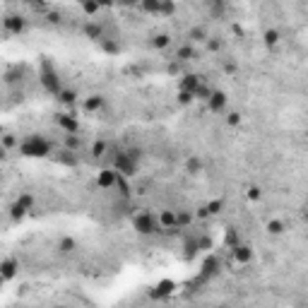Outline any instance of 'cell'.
Segmentation results:
<instances>
[{"label": "cell", "mask_w": 308, "mask_h": 308, "mask_svg": "<svg viewBox=\"0 0 308 308\" xmlns=\"http://www.w3.org/2000/svg\"><path fill=\"white\" fill-rule=\"evenodd\" d=\"M19 154L27 157V159H46L53 154V142L46 137V135H39V132H32V135H24L19 140Z\"/></svg>", "instance_id": "obj_1"}, {"label": "cell", "mask_w": 308, "mask_h": 308, "mask_svg": "<svg viewBox=\"0 0 308 308\" xmlns=\"http://www.w3.org/2000/svg\"><path fill=\"white\" fill-rule=\"evenodd\" d=\"M39 82H41V87L44 91H48V94H58L60 91V75H58V68H55L51 60H44L41 63V68H39Z\"/></svg>", "instance_id": "obj_2"}, {"label": "cell", "mask_w": 308, "mask_h": 308, "mask_svg": "<svg viewBox=\"0 0 308 308\" xmlns=\"http://www.w3.org/2000/svg\"><path fill=\"white\" fill-rule=\"evenodd\" d=\"M132 229L140 236H154L159 231L157 215H152V212H137V215H132Z\"/></svg>", "instance_id": "obj_3"}, {"label": "cell", "mask_w": 308, "mask_h": 308, "mask_svg": "<svg viewBox=\"0 0 308 308\" xmlns=\"http://www.w3.org/2000/svg\"><path fill=\"white\" fill-rule=\"evenodd\" d=\"M0 29H2L5 34H10V37H19V34H24V29H27V19L22 17V15L10 12V15H5V17L0 19Z\"/></svg>", "instance_id": "obj_4"}, {"label": "cell", "mask_w": 308, "mask_h": 308, "mask_svg": "<svg viewBox=\"0 0 308 308\" xmlns=\"http://www.w3.org/2000/svg\"><path fill=\"white\" fill-rule=\"evenodd\" d=\"M55 126H58V130H63L65 135L80 132V121H77V116H73V113H58L55 116Z\"/></svg>", "instance_id": "obj_5"}, {"label": "cell", "mask_w": 308, "mask_h": 308, "mask_svg": "<svg viewBox=\"0 0 308 308\" xmlns=\"http://www.w3.org/2000/svg\"><path fill=\"white\" fill-rule=\"evenodd\" d=\"M118 178H121V174H116L113 166H106V169H101V171L96 174V185H99V188H116Z\"/></svg>", "instance_id": "obj_6"}, {"label": "cell", "mask_w": 308, "mask_h": 308, "mask_svg": "<svg viewBox=\"0 0 308 308\" xmlns=\"http://www.w3.org/2000/svg\"><path fill=\"white\" fill-rule=\"evenodd\" d=\"M231 260L238 265H248L253 260V248L243 246V243H236V246H231Z\"/></svg>", "instance_id": "obj_7"}, {"label": "cell", "mask_w": 308, "mask_h": 308, "mask_svg": "<svg viewBox=\"0 0 308 308\" xmlns=\"http://www.w3.org/2000/svg\"><path fill=\"white\" fill-rule=\"evenodd\" d=\"M205 101H207V106H210V111H212V113H219V111H224V109H226V104H229L226 94H224V91H219V89H212V91H210V96H207Z\"/></svg>", "instance_id": "obj_8"}, {"label": "cell", "mask_w": 308, "mask_h": 308, "mask_svg": "<svg viewBox=\"0 0 308 308\" xmlns=\"http://www.w3.org/2000/svg\"><path fill=\"white\" fill-rule=\"evenodd\" d=\"M17 270H19V265H17L15 258H5V260H0V279H2V282L15 279Z\"/></svg>", "instance_id": "obj_9"}, {"label": "cell", "mask_w": 308, "mask_h": 308, "mask_svg": "<svg viewBox=\"0 0 308 308\" xmlns=\"http://www.w3.org/2000/svg\"><path fill=\"white\" fill-rule=\"evenodd\" d=\"M85 34H87V39H91V41H101V39L106 37V34H104V24L96 22V19H89V22H87Z\"/></svg>", "instance_id": "obj_10"}, {"label": "cell", "mask_w": 308, "mask_h": 308, "mask_svg": "<svg viewBox=\"0 0 308 308\" xmlns=\"http://www.w3.org/2000/svg\"><path fill=\"white\" fill-rule=\"evenodd\" d=\"M200 85H202V80H200L198 75H183L181 91H188V94H193V96H195V91H198Z\"/></svg>", "instance_id": "obj_11"}, {"label": "cell", "mask_w": 308, "mask_h": 308, "mask_svg": "<svg viewBox=\"0 0 308 308\" xmlns=\"http://www.w3.org/2000/svg\"><path fill=\"white\" fill-rule=\"evenodd\" d=\"M104 106H106V99H104L101 94L87 96V101H85V111H87V113H99Z\"/></svg>", "instance_id": "obj_12"}, {"label": "cell", "mask_w": 308, "mask_h": 308, "mask_svg": "<svg viewBox=\"0 0 308 308\" xmlns=\"http://www.w3.org/2000/svg\"><path fill=\"white\" fill-rule=\"evenodd\" d=\"M55 99L63 104V106H73L75 101H77V91L75 89H68V87H60V91L55 94Z\"/></svg>", "instance_id": "obj_13"}, {"label": "cell", "mask_w": 308, "mask_h": 308, "mask_svg": "<svg viewBox=\"0 0 308 308\" xmlns=\"http://www.w3.org/2000/svg\"><path fill=\"white\" fill-rule=\"evenodd\" d=\"M55 162L58 164H65V166H77V152H73V149H60L58 152V157H55Z\"/></svg>", "instance_id": "obj_14"}, {"label": "cell", "mask_w": 308, "mask_h": 308, "mask_svg": "<svg viewBox=\"0 0 308 308\" xmlns=\"http://www.w3.org/2000/svg\"><path fill=\"white\" fill-rule=\"evenodd\" d=\"M55 248H58V253H60V255H70L73 251H77V241L70 238V236H63V238L58 241V246H55Z\"/></svg>", "instance_id": "obj_15"}, {"label": "cell", "mask_w": 308, "mask_h": 308, "mask_svg": "<svg viewBox=\"0 0 308 308\" xmlns=\"http://www.w3.org/2000/svg\"><path fill=\"white\" fill-rule=\"evenodd\" d=\"M27 212H29V210H27L24 205H19L17 200L10 205V219H12V221H22V219L27 217Z\"/></svg>", "instance_id": "obj_16"}, {"label": "cell", "mask_w": 308, "mask_h": 308, "mask_svg": "<svg viewBox=\"0 0 308 308\" xmlns=\"http://www.w3.org/2000/svg\"><path fill=\"white\" fill-rule=\"evenodd\" d=\"M140 7L147 15H159L162 12V0H140Z\"/></svg>", "instance_id": "obj_17"}, {"label": "cell", "mask_w": 308, "mask_h": 308, "mask_svg": "<svg viewBox=\"0 0 308 308\" xmlns=\"http://www.w3.org/2000/svg\"><path fill=\"white\" fill-rule=\"evenodd\" d=\"M195 58V48L190 46V44H185L181 46L178 51H176V60H181V63H188V60H193Z\"/></svg>", "instance_id": "obj_18"}, {"label": "cell", "mask_w": 308, "mask_h": 308, "mask_svg": "<svg viewBox=\"0 0 308 308\" xmlns=\"http://www.w3.org/2000/svg\"><path fill=\"white\" fill-rule=\"evenodd\" d=\"M284 231H287V224H284L282 219H270V221H267V234L282 236Z\"/></svg>", "instance_id": "obj_19"}, {"label": "cell", "mask_w": 308, "mask_h": 308, "mask_svg": "<svg viewBox=\"0 0 308 308\" xmlns=\"http://www.w3.org/2000/svg\"><path fill=\"white\" fill-rule=\"evenodd\" d=\"M169 46H171V37H169V34H157V37H152V48L164 51V48H169Z\"/></svg>", "instance_id": "obj_20"}, {"label": "cell", "mask_w": 308, "mask_h": 308, "mask_svg": "<svg viewBox=\"0 0 308 308\" xmlns=\"http://www.w3.org/2000/svg\"><path fill=\"white\" fill-rule=\"evenodd\" d=\"M174 291V282H162V284H157V291H152V296L154 299H162L166 294H171Z\"/></svg>", "instance_id": "obj_21"}, {"label": "cell", "mask_w": 308, "mask_h": 308, "mask_svg": "<svg viewBox=\"0 0 308 308\" xmlns=\"http://www.w3.org/2000/svg\"><path fill=\"white\" fill-rule=\"evenodd\" d=\"M80 145H82V140L77 137V132H73V135H65V147H68V149L80 152Z\"/></svg>", "instance_id": "obj_22"}, {"label": "cell", "mask_w": 308, "mask_h": 308, "mask_svg": "<svg viewBox=\"0 0 308 308\" xmlns=\"http://www.w3.org/2000/svg\"><path fill=\"white\" fill-rule=\"evenodd\" d=\"M0 145L5 147V149H15V147L19 145V137H15L12 132H7V135L2 137V142H0Z\"/></svg>", "instance_id": "obj_23"}, {"label": "cell", "mask_w": 308, "mask_h": 308, "mask_svg": "<svg viewBox=\"0 0 308 308\" xmlns=\"http://www.w3.org/2000/svg\"><path fill=\"white\" fill-rule=\"evenodd\" d=\"M265 44H267V46H277V44H279V32H277V29H267V32H265Z\"/></svg>", "instance_id": "obj_24"}, {"label": "cell", "mask_w": 308, "mask_h": 308, "mask_svg": "<svg viewBox=\"0 0 308 308\" xmlns=\"http://www.w3.org/2000/svg\"><path fill=\"white\" fill-rule=\"evenodd\" d=\"M17 202H19V205H24V207H27L29 212L34 210V195H29V193H24V195H19V198H17Z\"/></svg>", "instance_id": "obj_25"}, {"label": "cell", "mask_w": 308, "mask_h": 308, "mask_svg": "<svg viewBox=\"0 0 308 308\" xmlns=\"http://www.w3.org/2000/svg\"><path fill=\"white\" fill-rule=\"evenodd\" d=\"M238 123H241V113H238V111H229V113H226V126L236 128Z\"/></svg>", "instance_id": "obj_26"}, {"label": "cell", "mask_w": 308, "mask_h": 308, "mask_svg": "<svg viewBox=\"0 0 308 308\" xmlns=\"http://www.w3.org/2000/svg\"><path fill=\"white\" fill-rule=\"evenodd\" d=\"M190 39H193V41H207V34H205V29H202V27H195V29H190Z\"/></svg>", "instance_id": "obj_27"}, {"label": "cell", "mask_w": 308, "mask_h": 308, "mask_svg": "<svg viewBox=\"0 0 308 308\" xmlns=\"http://www.w3.org/2000/svg\"><path fill=\"white\" fill-rule=\"evenodd\" d=\"M104 152H106V142H104V140H99V142L91 145V154H94V157H104Z\"/></svg>", "instance_id": "obj_28"}, {"label": "cell", "mask_w": 308, "mask_h": 308, "mask_svg": "<svg viewBox=\"0 0 308 308\" xmlns=\"http://www.w3.org/2000/svg\"><path fill=\"white\" fill-rule=\"evenodd\" d=\"M174 12H176L174 0H162V12H159V15H174Z\"/></svg>", "instance_id": "obj_29"}, {"label": "cell", "mask_w": 308, "mask_h": 308, "mask_svg": "<svg viewBox=\"0 0 308 308\" xmlns=\"http://www.w3.org/2000/svg\"><path fill=\"white\" fill-rule=\"evenodd\" d=\"M246 195H248V200H260L263 198V190H260V188H258V185H253V188H248V193H246Z\"/></svg>", "instance_id": "obj_30"}, {"label": "cell", "mask_w": 308, "mask_h": 308, "mask_svg": "<svg viewBox=\"0 0 308 308\" xmlns=\"http://www.w3.org/2000/svg\"><path fill=\"white\" fill-rule=\"evenodd\" d=\"M238 243V234L236 229H226V246H236Z\"/></svg>", "instance_id": "obj_31"}, {"label": "cell", "mask_w": 308, "mask_h": 308, "mask_svg": "<svg viewBox=\"0 0 308 308\" xmlns=\"http://www.w3.org/2000/svg\"><path fill=\"white\" fill-rule=\"evenodd\" d=\"M118 5H123V7H135V5H140V0H116Z\"/></svg>", "instance_id": "obj_32"}, {"label": "cell", "mask_w": 308, "mask_h": 308, "mask_svg": "<svg viewBox=\"0 0 308 308\" xmlns=\"http://www.w3.org/2000/svg\"><path fill=\"white\" fill-rule=\"evenodd\" d=\"M96 5L99 7H111V5H116V0H96Z\"/></svg>", "instance_id": "obj_33"}, {"label": "cell", "mask_w": 308, "mask_h": 308, "mask_svg": "<svg viewBox=\"0 0 308 308\" xmlns=\"http://www.w3.org/2000/svg\"><path fill=\"white\" fill-rule=\"evenodd\" d=\"M7 152H10V149H5V147L0 145V164H2V162H7Z\"/></svg>", "instance_id": "obj_34"}, {"label": "cell", "mask_w": 308, "mask_h": 308, "mask_svg": "<svg viewBox=\"0 0 308 308\" xmlns=\"http://www.w3.org/2000/svg\"><path fill=\"white\" fill-rule=\"evenodd\" d=\"M207 46H210V48H212V51H217V48H219V41H217V39H215V41H212V39H210V41H207Z\"/></svg>", "instance_id": "obj_35"}, {"label": "cell", "mask_w": 308, "mask_h": 308, "mask_svg": "<svg viewBox=\"0 0 308 308\" xmlns=\"http://www.w3.org/2000/svg\"><path fill=\"white\" fill-rule=\"evenodd\" d=\"M77 2H80V5H82V2H85V0H77Z\"/></svg>", "instance_id": "obj_36"}, {"label": "cell", "mask_w": 308, "mask_h": 308, "mask_svg": "<svg viewBox=\"0 0 308 308\" xmlns=\"http://www.w3.org/2000/svg\"><path fill=\"white\" fill-rule=\"evenodd\" d=\"M0 178H2V174H0Z\"/></svg>", "instance_id": "obj_37"}]
</instances>
